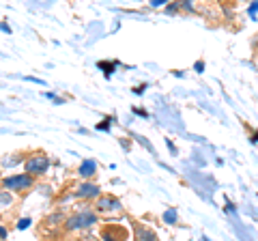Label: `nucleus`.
<instances>
[{
    "instance_id": "dca6fc26",
    "label": "nucleus",
    "mask_w": 258,
    "mask_h": 241,
    "mask_svg": "<svg viewBox=\"0 0 258 241\" xmlns=\"http://www.w3.org/2000/svg\"><path fill=\"white\" fill-rule=\"evenodd\" d=\"M5 235H7V230H5L3 226H0V237H5Z\"/></svg>"
},
{
    "instance_id": "9b49d317",
    "label": "nucleus",
    "mask_w": 258,
    "mask_h": 241,
    "mask_svg": "<svg viewBox=\"0 0 258 241\" xmlns=\"http://www.w3.org/2000/svg\"><path fill=\"white\" fill-rule=\"evenodd\" d=\"M256 11H258V0H256V3H252V5H249V9H247V13H249V15H254Z\"/></svg>"
},
{
    "instance_id": "9d476101",
    "label": "nucleus",
    "mask_w": 258,
    "mask_h": 241,
    "mask_svg": "<svg viewBox=\"0 0 258 241\" xmlns=\"http://www.w3.org/2000/svg\"><path fill=\"white\" fill-rule=\"evenodd\" d=\"M28 226H30V220H28V218H26V220H20V222H18V228H20V230L28 228Z\"/></svg>"
},
{
    "instance_id": "7ed1b4c3",
    "label": "nucleus",
    "mask_w": 258,
    "mask_h": 241,
    "mask_svg": "<svg viewBox=\"0 0 258 241\" xmlns=\"http://www.w3.org/2000/svg\"><path fill=\"white\" fill-rule=\"evenodd\" d=\"M97 222V215L93 211H78L76 215H71L67 220V228L74 230V228H86V226H93Z\"/></svg>"
},
{
    "instance_id": "20e7f679",
    "label": "nucleus",
    "mask_w": 258,
    "mask_h": 241,
    "mask_svg": "<svg viewBox=\"0 0 258 241\" xmlns=\"http://www.w3.org/2000/svg\"><path fill=\"white\" fill-rule=\"evenodd\" d=\"M103 239L106 241H125L127 239V230L118 224H110V226L103 228Z\"/></svg>"
},
{
    "instance_id": "39448f33",
    "label": "nucleus",
    "mask_w": 258,
    "mask_h": 241,
    "mask_svg": "<svg viewBox=\"0 0 258 241\" xmlns=\"http://www.w3.org/2000/svg\"><path fill=\"white\" fill-rule=\"evenodd\" d=\"M95 209H99V211H120L123 205L118 203V198H114V196L110 194V196H101L99 200H97Z\"/></svg>"
},
{
    "instance_id": "f257e3e1",
    "label": "nucleus",
    "mask_w": 258,
    "mask_h": 241,
    "mask_svg": "<svg viewBox=\"0 0 258 241\" xmlns=\"http://www.w3.org/2000/svg\"><path fill=\"white\" fill-rule=\"evenodd\" d=\"M47 166H50L47 155L45 153H37V155H30L26 162H24V170H26V174L35 176V174H43L47 170Z\"/></svg>"
},
{
    "instance_id": "6e6552de",
    "label": "nucleus",
    "mask_w": 258,
    "mask_h": 241,
    "mask_svg": "<svg viewBox=\"0 0 258 241\" xmlns=\"http://www.w3.org/2000/svg\"><path fill=\"white\" fill-rule=\"evenodd\" d=\"M134 230H136V235H138L140 241H157L155 232H153L151 228H147V226H142V224H134Z\"/></svg>"
},
{
    "instance_id": "f03ea898",
    "label": "nucleus",
    "mask_w": 258,
    "mask_h": 241,
    "mask_svg": "<svg viewBox=\"0 0 258 241\" xmlns=\"http://www.w3.org/2000/svg\"><path fill=\"white\" fill-rule=\"evenodd\" d=\"M3 188L5 190H9V192H24V190H28L32 188V176L30 174H11V176H7V179H3Z\"/></svg>"
},
{
    "instance_id": "2eb2a0df",
    "label": "nucleus",
    "mask_w": 258,
    "mask_h": 241,
    "mask_svg": "<svg viewBox=\"0 0 258 241\" xmlns=\"http://www.w3.org/2000/svg\"><path fill=\"white\" fill-rule=\"evenodd\" d=\"M249 140H252V142H258V132H256V134H254V136H252V138H249Z\"/></svg>"
},
{
    "instance_id": "f8f14e48",
    "label": "nucleus",
    "mask_w": 258,
    "mask_h": 241,
    "mask_svg": "<svg viewBox=\"0 0 258 241\" xmlns=\"http://www.w3.org/2000/svg\"><path fill=\"white\" fill-rule=\"evenodd\" d=\"M194 69H196V71H198V74H200V71H203V69H205V63H203V61H200V63H196V65H194Z\"/></svg>"
},
{
    "instance_id": "1a4fd4ad",
    "label": "nucleus",
    "mask_w": 258,
    "mask_h": 241,
    "mask_svg": "<svg viewBox=\"0 0 258 241\" xmlns=\"http://www.w3.org/2000/svg\"><path fill=\"white\" fill-rule=\"evenodd\" d=\"M161 218H164L166 224H176V220H179V213H176V209H166Z\"/></svg>"
},
{
    "instance_id": "0eeeda50",
    "label": "nucleus",
    "mask_w": 258,
    "mask_h": 241,
    "mask_svg": "<svg viewBox=\"0 0 258 241\" xmlns=\"http://www.w3.org/2000/svg\"><path fill=\"white\" fill-rule=\"evenodd\" d=\"M97 172V162L95 159H84L82 164L78 168V174L82 176V179H91V176Z\"/></svg>"
},
{
    "instance_id": "ddd939ff",
    "label": "nucleus",
    "mask_w": 258,
    "mask_h": 241,
    "mask_svg": "<svg viewBox=\"0 0 258 241\" xmlns=\"http://www.w3.org/2000/svg\"><path fill=\"white\" fill-rule=\"evenodd\" d=\"M181 7H183V9H185V11H194V5H191V3H183Z\"/></svg>"
},
{
    "instance_id": "4468645a",
    "label": "nucleus",
    "mask_w": 258,
    "mask_h": 241,
    "mask_svg": "<svg viewBox=\"0 0 258 241\" xmlns=\"http://www.w3.org/2000/svg\"><path fill=\"white\" fill-rule=\"evenodd\" d=\"M101 69H114V65H108V63H99Z\"/></svg>"
},
{
    "instance_id": "423d86ee",
    "label": "nucleus",
    "mask_w": 258,
    "mask_h": 241,
    "mask_svg": "<svg viewBox=\"0 0 258 241\" xmlns=\"http://www.w3.org/2000/svg\"><path fill=\"white\" fill-rule=\"evenodd\" d=\"M76 196L78 198H95V196H99V188H97L95 183H80L76 190Z\"/></svg>"
}]
</instances>
